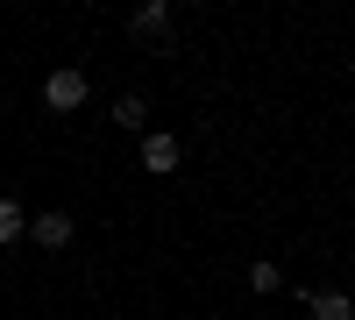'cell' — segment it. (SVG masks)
<instances>
[{
    "label": "cell",
    "instance_id": "ba28073f",
    "mask_svg": "<svg viewBox=\"0 0 355 320\" xmlns=\"http://www.w3.org/2000/svg\"><path fill=\"white\" fill-rule=\"evenodd\" d=\"M249 292H263V299L284 292V271H277V264H249Z\"/></svg>",
    "mask_w": 355,
    "mask_h": 320
},
{
    "label": "cell",
    "instance_id": "6da1fadb",
    "mask_svg": "<svg viewBox=\"0 0 355 320\" xmlns=\"http://www.w3.org/2000/svg\"><path fill=\"white\" fill-rule=\"evenodd\" d=\"M85 93H93V85H85V71H71V65H57V71L43 78V107H50V114L85 107Z\"/></svg>",
    "mask_w": 355,
    "mask_h": 320
},
{
    "label": "cell",
    "instance_id": "52a82bcc",
    "mask_svg": "<svg viewBox=\"0 0 355 320\" xmlns=\"http://www.w3.org/2000/svg\"><path fill=\"white\" fill-rule=\"evenodd\" d=\"M114 121H121V128H142V121H150V100H142V93H121V100H114Z\"/></svg>",
    "mask_w": 355,
    "mask_h": 320
},
{
    "label": "cell",
    "instance_id": "3957f363",
    "mask_svg": "<svg viewBox=\"0 0 355 320\" xmlns=\"http://www.w3.org/2000/svg\"><path fill=\"white\" fill-rule=\"evenodd\" d=\"M306 306H313V320H355V299H348V292H334V285H313Z\"/></svg>",
    "mask_w": 355,
    "mask_h": 320
},
{
    "label": "cell",
    "instance_id": "8992f818",
    "mask_svg": "<svg viewBox=\"0 0 355 320\" xmlns=\"http://www.w3.org/2000/svg\"><path fill=\"white\" fill-rule=\"evenodd\" d=\"M28 235V214H21V199H8V192H0V249H8V242H21Z\"/></svg>",
    "mask_w": 355,
    "mask_h": 320
},
{
    "label": "cell",
    "instance_id": "7a4b0ae2",
    "mask_svg": "<svg viewBox=\"0 0 355 320\" xmlns=\"http://www.w3.org/2000/svg\"><path fill=\"white\" fill-rule=\"evenodd\" d=\"M78 235V221L64 214V207H50V214H28V242H36V249H64Z\"/></svg>",
    "mask_w": 355,
    "mask_h": 320
},
{
    "label": "cell",
    "instance_id": "277c9868",
    "mask_svg": "<svg viewBox=\"0 0 355 320\" xmlns=\"http://www.w3.org/2000/svg\"><path fill=\"white\" fill-rule=\"evenodd\" d=\"M142 164H150L157 178H171V171H178V135H164V128L142 135Z\"/></svg>",
    "mask_w": 355,
    "mask_h": 320
},
{
    "label": "cell",
    "instance_id": "5b68a950",
    "mask_svg": "<svg viewBox=\"0 0 355 320\" xmlns=\"http://www.w3.org/2000/svg\"><path fill=\"white\" fill-rule=\"evenodd\" d=\"M128 28H135V36H150V43H157V36H171V0H150V8H135V22H128Z\"/></svg>",
    "mask_w": 355,
    "mask_h": 320
}]
</instances>
